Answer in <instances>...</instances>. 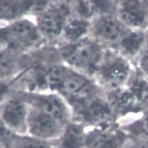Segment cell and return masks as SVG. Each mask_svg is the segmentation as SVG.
I'll list each match as a JSON object with an SVG mask.
<instances>
[{
	"label": "cell",
	"mask_w": 148,
	"mask_h": 148,
	"mask_svg": "<svg viewBox=\"0 0 148 148\" xmlns=\"http://www.w3.org/2000/svg\"><path fill=\"white\" fill-rule=\"evenodd\" d=\"M63 58L70 65L77 68H89L98 60L97 47L87 40H80L66 47L62 52Z\"/></svg>",
	"instance_id": "obj_5"
},
{
	"label": "cell",
	"mask_w": 148,
	"mask_h": 148,
	"mask_svg": "<svg viewBox=\"0 0 148 148\" xmlns=\"http://www.w3.org/2000/svg\"><path fill=\"white\" fill-rule=\"evenodd\" d=\"M146 133H147V135H148V128L146 130Z\"/></svg>",
	"instance_id": "obj_21"
},
{
	"label": "cell",
	"mask_w": 148,
	"mask_h": 148,
	"mask_svg": "<svg viewBox=\"0 0 148 148\" xmlns=\"http://www.w3.org/2000/svg\"><path fill=\"white\" fill-rule=\"evenodd\" d=\"M28 10V0H1L2 19H12Z\"/></svg>",
	"instance_id": "obj_13"
},
{
	"label": "cell",
	"mask_w": 148,
	"mask_h": 148,
	"mask_svg": "<svg viewBox=\"0 0 148 148\" xmlns=\"http://www.w3.org/2000/svg\"><path fill=\"white\" fill-rule=\"evenodd\" d=\"M29 106L21 98L13 96L1 104V125L8 131L21 135L28 133Z\"/></svg>",
	"instance_id": "obj_2"
},
{
	"label": "cell",
	"mask_w": 148,
	"mask_h": 148,
	"mask_svg": "<svg viewBox=\"0 0 148 148\" xmlns=\"http://www.w3.org/2000/svg\"><path fill=\"white\" fill-rule=\"evenodd\" d=\"M143 41V36L141 34L132 32L125 35L122 38L121 46L126 52L135 54L139 51Z\"/></svg>",
	"instance_id": "obj_15"
},
{
	"label": "cell",
	"mask_w": 148,
	"mask_h": 148,
	"mask_svg": "<svg viewBox=\"0 0 148 148\" xmlns=\"http://www.w3.org/2000/svg\"><path fill=\"white\" fill-rule=\"evenodd\" d=\"M39 38L37 27L28 20H20L3 30L2 39H5L12 45L28 46L35 43Z\"/></svg>",
	"instance_id": "obj_6"
},
{
	"label": "cell",
	"mask_w": 148,
	"mask_h": 148,
	"mask_svg": "<svg viewBox=\"0 0 148 148\" xmlns=\"http://www.w3.org/2000/svg\"><path fill=\"white\" fill-rule=\"evenodd\" d=\"M146 129L148 128V115H147V118H146Z\"/></svg>",
	"instance_id": "obj_20"
},
{
	"label": "cell",
	"mask_w": 148,
	"mask_h": 148,
	"mask_svg": "<svg viewBox=\"0 0 148 148\" xmlns=\"http://www.w3.org/2000/svg\"><path fill=\"white\" fill-rule=\"evenodd\" d=\"M128 64L121 59H112L106 62L99 69L100 77L104 83L115 88L125 81L129 75Z\"/></svg>",
	"instance_id": "obj_8"
},
{
	"label": "cell",
	"mask_w": 148,
	"mask_h": 148,
	"mask_svg": "<svg viewBox=\"0 0 148 148\" xmlns=\"http://www.w3.org/2000/svg\"><path fill=\"white\" fill-rule=\"evenodd\" d=\"M119 14L122 21L131 27L140 26L145 21V11L138 0H124Z\"/></svg>",
	"instance_id": "obj_11"
},
{
	"label": "cell",
	"mask_w": 148,
	"mask_h": 148,
	"mask_svg": "<svg viewBox=\"0 0 148 148\" xmlns=\"http://www.w3.org/2000/svg\"><path fill=\"white\" fill-rule=\"evenodd\" d=\"M83 124L71 120L61 135L51 141L54 148H86L87 131Z\"/></svg>",
	"instance_id": "obj_7"
},
{
	"label": "cell",
	"mask_w": 148,
	"mask_h": 148,
	"mask_svg": "<svg viewBox=\"0 0 148 148\" xmlns=\"http://www.w3.org/2000/svg\"><path fill=\"white\" fill-rule=\"evenodd\" d=\"M120 22L110 16H103L98 19L95 25V32L100 38L113 41L120 37L122 33Z\"/></svg>",
	"instance_id": "obj_12"
},
{
	"label": "cell",
	"mask_w": 148,
	"mask_h": 148,
	"mask_svg": "<svg viewBox=\"0 0 148 148\" xmlns=\"http://www.w3.org/2000/svg\"><path fill=\"white\" fill-rule=\"evenodd\" d=\"M68 10L64 7L44 11L38 18V27L49 35H57L63 30Z\"/></svg>",
	"instance_id": "obj_10"
},
{
	"label": "cell",
	"mask_w": 148,
	"mask_h": 148,
	"mask_svg": "<svg viewBox=\"0 0 148 148\" xmlns=\"http://www.w3.org/2000/svg\"><path fill=\"white\" fill-rule=\"evenodd\" d=\"M131 91L137 99H146L148 96V84L142 80H136L131 84Z\"/></svg>",
	"instance_id": "obj_16"
},
{
	"label": "cell",
	"mask_w": 148,
	"mask_h": 148,
	"mask_svg": "<svg viewBox=\"0 0 148 148\" xmlns=\"http://www.w3.org/2000/svg\"><path fill=\"white\" fill-rule=\"evenodd\" d=\"M1 148H54L51 142L36 138L29 135H21L1 127Z\"/></svg>",
	"instance_id": "obj_9"
},
{
	"label": "cell",
	"mask_w": 148,
	"mask_h": 148,
	"mask_svg": "<svg viewBox=\"0 0 148 148\" xmlns=\"http://www.w3.org/2000/svg\"><path fill=\"white\" fill-rule=\"evenodd\" d=\"M122 148H148V138H128Z\"/></svg>",
	"instance_id": "obj_17"
},
{
	"label": "cell",
	"mask_w": 148,
	"mask_h": 148,
	"mask_svg": "<svg viewBox=\"0 0 148 148\" xmlns=\"http://www.w3.org/2000/svg\"><path fill=\"white\" fill-rule=\"evenodd\" d=\"M91 1L95 14L106 12L111 9L112 6L110 0H91Z\"/></svg>",
	"instance_id": "obj_18"
},
{
	"label": "cell",
	"mask_w": 148,
	"mask_h": 148,
	"mask_svg": "<svg viewBox=\"0 0 148 148\" xmlns=\"http://www.w3.org/2000/svg\"><path fill=\"white\" fill-rule=\"evenodd\" d=\"M128 138L116 122L105 123L87 131L86 148H122Z\"/></svg>",
	"instance_id": "obj_3"
},
{
	"label": "cell",
	"mask_w": 148,
	"mask_h": 148,
	"mask_svg": "<svg viewBox=\"0 0 148 148\" xmlns=\"http://www.w3.org/2000/svg\"><path fill=\"white\" fill-rule=\"evenodd\" d=\"M16 97L29 106L51 115L64 125L71 121V110L60 95L28 92Z\"/></svg>",
	"instance_id": "obj_1"
},
{
	"label": "cell",
	"mask_w": 148,
	"mask_h": 148,
	"mask_svg": "<svg viewBox=\"0 0 148 148\" xmlns=\"http://www.w3.org/2000/svg\"><path fill=\"white\" fill-rule=\"evenodd\" d=\"M88 24L84 20L80 19H71L66 22L64 31L67 38L73 41H78L87 33Z\"/></svg>",
	"instance_id": "obj_14"
},
{
	"label": "cell",
	"mask_w": 148,
	"mask_h": 148,
	"mask_svg": "<svg viewBox=\"0 0 148 148\" xmlns=\"http://www.w3.org/2000/svg\"><path fill=\"white\" fill-rule=\"evenodd\" d=\"M28 106L27 134L49 142L57 139L62 133L65 125L51 115Z\"/></svg>",
	"instance_id": "obj_4"
},
{
	"label": "cell",
	"mask_w": 148,
	"mask_h": 148,
	"mask_svg": "<svg viewBox=\"0 0 148 148\" xmlns=\"http://www.w3.org/2000/svg\"><path fill=\"white\" fill-rule=\"evenodd\" d=\"M142 67L148 75V55L143 56L142 60Z\"/></svg>",
	"instance_id": "obj_19"
}]
</instances>
